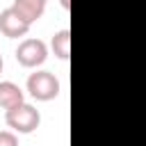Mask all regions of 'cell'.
Masks as SVG:
<instances>
[{
  "instance_id": "obj_10",
  "label": "cell",
  "mask_w": 146,
  "mask_h": 146,
  "mask_svg": "<svg viewBox=\"0 0 146 146\" xmlns=\"http://www.w3.org/2000/svg\"><path fill=\"white\" fill-rule=\"evenodd\" d=\"M2 66H5V62H2V55H0V73H2Z\"/></svg>"
},
{
  "instance_id": "obj_5",
  "label": "cell",
  "mask_w": 146,
  "mask_h": 146,
  "mask_svg": "<svg viewBox=\"0 0 146 146\" xmlns=\"http://www.w3.org/2000/svg\"><path fill=\"white\" fill-rule=\"evenodd\" d=\"M46 2H48V0H14L11 7L18 11V16H23V18L32 25L34 21H39V18L43 16Z\"/></svg>"
},
{
  "instance_id": "obj_6",
  "label": "cell",
  "mask_w": 146,
  "mask_h": 146,
  "mask_svg": "<svg viewBox=\"0 0 146 146\" xmlns=\"http://www.w3.org/2000/svg\"><path fill=\"white\" fill-rule=\"evenodd\" d=\"M21 103H25L23 89L16 82H9V80L0 82V107L2 110H11V107H16Z\"/></svg>"
},
{
  "instance_id": "obj_1",
  "label": "cell",
  "mask_w": 146,
  "mask_h": 146,
  "mask_svg": "<svg viewBox=\"0 0 146 146\" xmlns=\"http://www.w3.org/2000/svg\"><path fill=\"white\" fill-rule=\"evenodd\" d=\"M5 121L7 125L14 130V132H21V135H30L39 128L41 123V114L34 105L30 103H21L11 110H5Z\"/></svg>"
},
{
  "instance_id": "obj_4",
  "label": "cell",
  "mask_w": 146,
  "mask_h": 146,
  "mask_svg": "<svg viewBox=\"0 0 146 146\" xmlns=\"http://www.w3.org/2000/svg\"><path fill=\"white\" fill-rule=\"evenodd\" d=\"M0 32L7 39H18L30 32V23L23 16H18V11L14 7H7L0 11Z\"/></svg>"
},
{
  "instance_id": "obj_3",
  "label": "cell",
  "mask_w": 146,
  "mask_h": 146,
  "mask_svg": "<svg viewBox=\"0 0 146 146\" xmlns=\"http://www.w3.org/2000/svg\"><path fill=\"white\" fill-rule=\"evenodd\" d=\"M48 46L41 39H23L16 48V62L25 68H36L46 62Z\"/></svg>"
},
{
  "instance_id": "obj_9",
  "label": "cell",
  "mask_w": 146,
  "mask_h": 146,
  "mask_svg": "<svg viewBox=\"0 0 146 146\" xmlns=\"http://www.w3.org/2000/svg\"><path fill=\"white\" fill-rule=\"evenodd\" d=\"M59 5H62V9H66V11L71 9V0H59Z\"/></svg>"
},
{
  "instance_id": "obj_8",
  "label": "cell",
  "mask_w": 146,
  "mask_h": 146,
  "mask_svg": "<svg viewBox=\"0 0 146 146\" xmlns=\"http://www.w3.org/2000/svg\"><path fill=\"white\" fill-rule=\"evenodd\" d=\"M0 146H18V139L11 130H0Z\"/></svg>"
},
{
  "instance_id": "obj_2",
  "label": "cell",
  "mask_w": 146,
  "mask_h": 146,
  "mask_svg": "<svg viewBox=\"0 0 146 146\" xmlns=\"http://www.w3.org/2000/svg\"><path fill=\"white\" fill-rule=\"evenodd\" d=\"M27 91L34 100H52L59 96V80L50 71H34L27 78Z\"/></svg>"
},
{
  "instance_id": "obj_7",
  "label": "cell",
  "mask_w": 146,
  "mask_h": 146,
  "mask_svg": "<svg viewBox=\"0 0 146 146\" xmlns=\"http://www.w3.org/2000/svg\"><path fill=\"white\" fill-rule=\"evenodd\" d=\"M50 50L55 52V57L68 59V55H71V30H59V32H55L52 39H50Z\"/></svg>"
}]
</instances>
